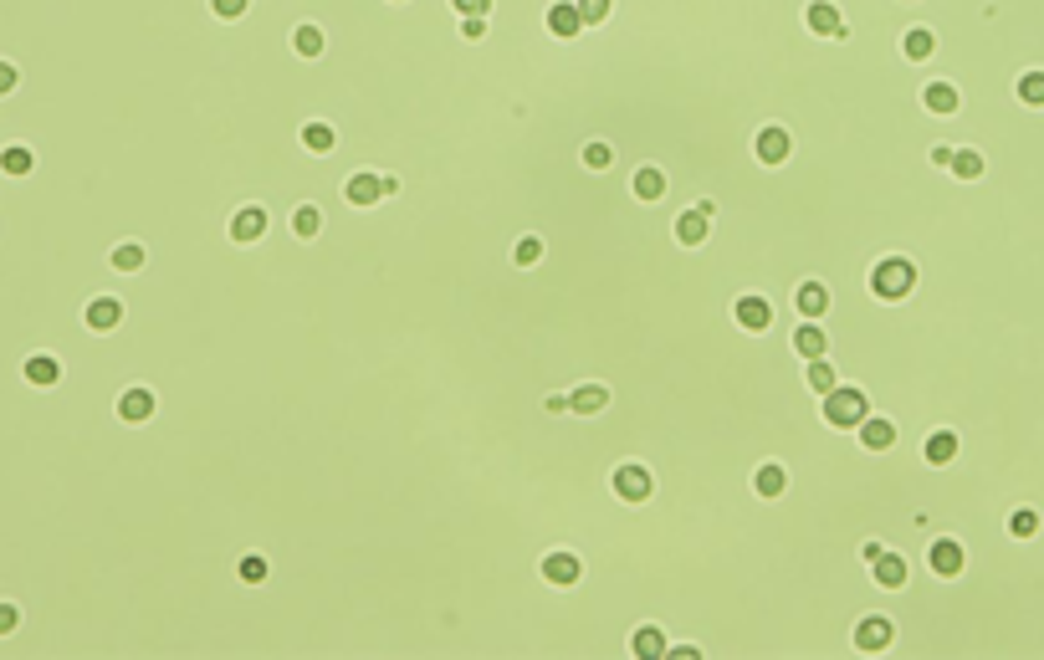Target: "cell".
Segmentation results:
<instances>
[{
  "mask_svg": "<svg viewBox=\"0 0 1044 660\" xmlns=\"http://www.w3.org/2000/svg\"><path fill=\"white\" fill-rule=\"evenodd\" d=\"M932 52H937V31L932 26H906L901 31V57L917 67V62H932Z\"/></svg>",
  "mask_w": 1044,
  "mask_h": 660,
  "instance_id": "cell-30",
  "label": "cell"
},
{
  "mask_svg": "<svg viewBox=\"0 0 1044 660\" xmlns=\"http://www.w3.org/2000/svg\"><path fill=\"white\" fill-rule=\"evenodd\" d=\"M952 174H957V180H968V185L983 180V154L978 149H957L952 154Z\"/></svg>",
  "mask_w": 1044,
  "mask_h": 660,
  "instance_id": "cell-36",
  "label": "cell"
},
{
  "mask_svg": "<svg viewBox=\"0 0 1044 660\" xmlns=\"http://www.w3.org/2000/svg\"><path fill=\"white\" fill-rule=\"evenodd\" d=\"M287 231H292L297 241H318V236L328 231V215H323V205H318V200H302V205H292V215H287Z\"/></svg>",
  "mask_w": 1044,
  "mask_h": 660,
  "instance_id": "cell-25",
  "label": "cell"
},
{
  "mask_svg": "<svg viewBox=\"0 0 1044 660\" xmlns=\"http://www.w3.org/2000/svg\"><path fill=\"white\" fill-rule=\"evenodd\" d=\"M543 415L563 420V415H569V394H543Z\"/></svg>",
  "mask_w": 1044,
  "mask_h": 660,
  "instance_id": "cell-45",
  "label": "cell"
},
{
  "mask_svg": "<svg viewBox=\"0 0 1044 660\" xmlns=\"http://www.w3.org/2000/svg\"><path fill=\"white\" fill-rule=\"evenodd\" d=\"M896 640H901V625H896V614H886V609H870V614H860V620L850 625L855 655H891Z\"/></svg>",
  "mask_w": 1044,
  "mask_h": 660,
  "instance_id": "cell-4",
  "label": "cell"
},
{
  "mask_svg": "<svg viewBox=\"0 0 1044 660\" xmlns=\"http://www.w3.org/2000/svg\"><path fill=\"white\" fill-rule=\"evenodd\" d=\"M292 52H297L302 62H323V57H328V31H323L318 21L292 26Z\"/></svg>",
  "mask_w": 1044,
  "mask_h": 660,
  "instance_id": "cell-27",
  "label": "cell"
},
{
  "mask_svg": "<svg viewBox=\"0 0 1044 660\" xmlns=\"http://www.w3.org/2000/svg\"><path fill=\"white\" fill-rule=\"evenodd\" d=\"M267 231H272V210L267 205H236V215L226 220L231 246H261Z\"/></svg>",
  "mask_w": 1044,
  "mask_h": 660,
  "instance_id": "cell-11",
  "label": "cell"
},
{
  "mask_svg": "<svg viewBox=\"0 0 1044 660\" xmlns=\"http://www.w3.org/2000/svg\"><path fill=\"white\" fill-rule=\"evenodd\" d=\"M753 159L763 169H783L794 159V128L789 123H763L758 134H753Z\"/></svg>",
  "mask_w": 1044,
  "mask_h": 660,
  "instance_id": "cell-9",
  "label": "cell"
},
{
  "mask_svg": "<svg viewBox=\"0 0 1044 660\" xmlns=\"http://www.w3.org/2000/svg\"><path fill=\"white\" fill-rule=\"evenodd\" d=\"M830 313H835V292H830V282H819V277H799V282H794V318L824 323Z\"/></svg>",
  "mask_w": 1044,
  "mask_h": 660,
  "instance_id": "cell-12",
  "label": "cell"
},
{
  "mask_svg": "<svg viewBox=\"0 0 1044 660\" xmlns=\"http://www.w3.org/2000/svg\"><path fill=\"white\" fill-rule=\"evenodd\" d=\"M865 292H870V302H881V307L906 302L911 292H917V261H911L906 251L876 256V261H870V272H865Z\"/></svg>",
  "mask_w": 1044,
  "mask_h": 660,
  "instance_id": "cell-1",
  "label": "cell"
},
{
  "mask_svg": "<svg viewBox=\"0 0 1044 660\" xmlns=\"http://www.w3.org/2000/svg\"><path fill=\"white\" fill-rule=\"evenodd\" d=\"M210 16L236 26V21H246V16H251V0H210Z\"/></svg>",
  "mask_w": 1044,
  "mask_h": 660,
  "instance_id": "cell-40",
  "label": "cell"
},
{
  "mask_svg": "<svg viewBox=\"0 0 1044 660\" xmlns=\"http://www.w3.org/2000/svg\"><path fill=\"white\" fill-rule=\"evenodd\" d=\"M609 492H615V502L625 507H650L656 502V471H650L640 456H625L609 466Z\"/></svg>",
  "mask_w": 1044,
  "mask_h": 660,
  "instance_id": "cell-3",
  "label": "cell"
},
{
  "mask_svg": "<svg viewBox=\"0 0 1044 660\" xmlns=\"http://www.w3.org/2000/svg\"><path fill=\"white\" fill-rule=\"evenodd\" d=\"M82 318H87V328H93V333H113L123 323V302L118 297H93Z\"/></svg>",
  "mask_w": 1044,
  "mask_h": 660,
  "instance_id": "cell-33",
  "label": "cell"
},
{
  "mask_svg": "<svg viewBox=\"0 0 1044 660\" xmlns=\"http://www.w3.org/2000/svg\"><path fill=\"white\" fill-rule=\"evenodd\" d=\"M804 31L819 36V41H855L840 0H809V6H804Z\"/></svg>",
  "mask_w": 1044,
  "mask_h": 660,
  "instance_id": "cell-8",
  "label": "cell"
},
{
  "mask_svg": "<svg viewBox=\"0 0 1044 660\" xmlns=\"http://www.w3.org/2000/svg\"><path fill=\"white\" fill-rule=\"evenodd\" d=\"M666 645H671V635H666V625H656V620H640V625L630 630V655H640V660H661Z\"/></svg>",
  "mask_w": 1044,
  "mask_h": 660,
  "instance_id": "cell-26",
  "label": "cell"
},
{
  "mask_svg": "<svg viewBox=\"0 0 1044 660\" xmlns=\"http://www.w3.org/2000/svg\"><path fill=\"white\" fill-rule=\"evenodd\" d=\"M835 384H840V364H835L830 354H824V359H809V364H804V389L814 394V400H824V394H830Z\"/></svg>",
  "mask_w": 1044,
  "mask_h": 660,
  "instance_id": "cell-31",
  "label": "cell"
},
{
  "mask_svg": "<svg viewBox=\"0 0 1044 660\" xmlns=\"http://www.w3.org/2000/svg\"><path fill=\"white\" fill-rule=\"evenodd\" d=\"M1014 93H1019V103L1044 108V72H1039V67H1034V72H1024V77L1014 82Z\"/></svg>",
  "mask_w": 1044,
  "mask_h": 660,
  "instance_id": "cell-37",
  "label": "cell"
},
{
  "mask_svg": "<svg viewBox=\"0 0 1044 660\" xmlns=\"http://www.w3.org/2000/svg\"><path fill=\"white\" fill-rule=\"evenodd\" d=\"M384 200V185H379V169H354L343 180V205H354V210H374Z\"/></svg>",
  "mask_w": 1044,
  "mask_h": 660,
  "instance_id": "cell-19",
  "label": "cell"
},
{
  "mask_svg": "<svg viewBox=\"0 0 1044 660\" xmlns=\"http://www.w3.org/2000/svg\"><path fill=\"white\" fill-rule=\"evenodd\" d=\"M21 630V609L11 599H0V635H16Z\"/></svg>",
  "mask_w": 1044,
  "mask_h": 660,
  "instance_id": "cell-44",
  "label": "cell"
},
{
  "mask_svg": "<svg viewBox=\"0 0 1044 660\" xmlns=\"http://www.w3.org/2000/svg\"><path fill=\"white\" fill-rule=\"evenodd\" d=\"M922 563H927V574H932V579H942V584H957V579H963V568H968V548H963V538H952V533H937V538L927 543Z\"/></svg>",
  "mask_w": 1044,
  "mask_h": 660,
  "instance_id": "cell-6",
  "label": "cell"
},
{
  "mask_svg": "<svg viewBox=\"0 0 1044 660\" xmlns=\"http://www.w3.org/2000/svg\"><path fill=\"white\" fill-rule=\"evenodd\" d=\"M461 41H487L492 36V16H461Z\"/></svg>",
  "mask_w": 1044,
  "mask_h": 660,
  "instance_id": "cell-41",
  "label": "cell"
},
{
  "mask_svg": "<svg viewBox=\"0 0 1044 660\" xmlns=\"http://www.w3.org/2000/svg\"><path fill=\"white\" fill-rule=\"evenodd\" d=\"M543 26H548V36H553V41H574V36L584 31V16H579L574 0H548Z\"/></svg>",
  "mask_w": 1044,
  "mask_h": 660,
  "instance_id": "cell-22",
  "label": "cell"
},
{
  "mask_svg": "<svg viewBox=\"0 0 1044 660\" xmlns=\"http://www.w3.org/2000/svg\"><path fill=\"white\" fill-rule=\"evenodd\" d=\"M870 579H876L881 589H891V594H901V589L911 584V558H906L901 548H886L876 563H870Z\"/></svg>",
  "mask_w": 1044,
  "mask_h": 660,
  "instance_id": "cell-20",
  "label": "cell"
},
{
  "mask_svg": "<svg viewBox=\"0 0 1044 660\" xmlns=\"http://www.w3.org/2000/svg\"><path fill=\"white\" fill-rule=\"evenodd\" d=\"M297 144L308 149V154H318V159H328V154L338 149V123H328V118H308V123H297Z\"/></svg>",
  "mask_w": 1044,
  "mask_h": 660,
  "instance_id": "cell-24",
  "label": "cell"
},
{
  "mask_svg": "<svg viewBox=\"0 0 1044 660\" xmlns=\"http://www.w3.org/2000/svg\"><path fill=\"white\" fill-rule=\"evenodd\" d=\"M957 451H963V440H957V430H927L922 435V461L932 471H947L957 461Z\"/></svg>",
  "mask_w": 1044,
  "mask_h": 660,
  "instance_id": "cell-23",
  "label": "cell"
},
{
  "mask_svg": "<svg viewBox=\"0 0 1044 660\" xmlns=\"http://www.w3.org/2000/svg\"><path fill=\"white\" fill-rule=\"evenodd\" d=\"M451 11H456V16H492L497 0H451Z\"/></svg>",
  "mask_w": 1044,
  "mask_h": 660,
  "instance_id": "cell-43",
  "label": "cell"
},
{
  "mask_svg": "<svg viewBox=\"0 0 1044 660\" xmlns=\"http://www.w3.org/2000/svg\"><path fill=\"white\" fill-rule=\"evenodd\" d=\"M789 481H794V476H789V466H783L778 456H768V461H758V466H753V497H758L763 507H773V502L789 497Z\"/></svg>",
  "mask_w": 1044,
  "mask_h": 660,
  "instance_id": "cell-13",
  "label": "cell"
},
{
  "mask_svg": "<svg viewBox=\"0 0 1044 660\" xmlns=\"http://www.w3.org/2000/svg\"><path fill=\"white\" fill-rule=\"evenodd\" d=\"M732 323L743 328L748 338H763V333L778 328V307H773L768 292H737L732 297Z\"/></svg>",
  "mask_w": 1044,
  "mask_h": 660,
  "instance_id": "cell-5",
  "label": "cell"
},
{
  "mask_svg": "<svg viewBox=\"0 0 1044 660\" xmlns=\"http://www.w3.org/2000/svg\"><path fill=\"white\" fill-rule=\"evenodd\" d=\"M609 400H615V389H609L604 379H579V384L569 389V415H579V420H599V415L609 410Z\"/></svg>",
  "mask_w": 1044,
  "mask_h": 660,
  "instance_id": "cell-15",
  "label": "cell"
},
{
  "mask_svg": "<svg viewBox=\"0 0 1044 660\" xmlns=\"http://www.w3.org/2000/svg\"><path fill=\"white\" fill-rule=\"evenodd\" d=\"M579 164L589 174H609V169H615V144H609V139H584L579 144Z\"/></svg>",
  "mask_w": 1044,
  "mask_h": 660,
  "instance_id": "cell-34",
  "label": "cell"
},
{
  "mask_svg": "<svg viewBox=\"0 0 1044 660\" xmlns=\"http://www.w3.org/2000/svg\"><path fill=\"white\" fill-rule=\"evenodd\" d=\"M267 579H272V558L261 553V548H251V553L236 558V584H241V589H261ZM241 589H236V594H241Z\"/></svg>",
  "mask_w": 1044,
  "mask_h": 660,
  "instance_id": "cell-29",
  "label": "cell"
},
{
  "mask_svg": "<svg viewBox=\"0 0 1044 660\" xmlns=\"http://www.w3.org/2000/svg\"><path fill=\"white\" fill-rule=\"evenodd\" d=\"M543 256H548V241H543L538 231H522V236H512V246H507V261H512L517 272H533Z\"/></svg>",
  "mask_w": 1044,
  "mask_h": 660,
  "instance_id": "cell-28",
  "label": "cell"
},
{
  "mask_svg": "<svg viewBox=\"0 0 1044 660\" xmlns=\"http://www.w3.org/2000/svg\"><path fill=\"white\" fill-rule=\"evenodd\" d=\"M952 154H957L952 144H932V154H927V159H932V169H952Z\"/></svg>",
  "mask_w": 1044,
  "mask_h": 660,
  "instance_id": "cell-46",
  "label": "cell"
},
{
  "mask_svg": "<svg viewBox=\"0 0 1044 660\" xmlns=\"http://www.w3.org/2000/svg\"><path fill=\"white\" fill-rule=\"evenodd\" d=\"M917 98L932 118H957V108H963V93H957V82H947V77H932Z\"/></svg>",
  "mask_w": 1044,
  "mask_h": 660,
  "instance_id": "cell-21",
  "label": "cell"
},
{
  "mask_svg": "<svg viewBox=\"0 0 1044 660\" xmlns=\"http://www.w3.org/2000/svg\"><path fill=\"white\" fill-rule=\"evenodd\" d=\"M108 261H113L118 277H139V272L149 267V246H144V241H118Z\"/></svg>",
  "mask_w": 1044,
  "mask_h": 660,
  "instance_id": "cell-32",
  "label": "cell"
},
{
  "mask_svg": "<svg viewBox=\"0 0 1044 660\" xmlns=\"http://www.w3.org/2000/svg\"><path fill=\"white\" fill-rule=\"evenodd\" d=\"M154 410H159L154 384H128V389L118 394V420H123V425H149Z\"/></svg>",
  "mask_w": 1044,
  "mask_h": 660,
  "instance_id": "cell-18",
  "label": "cell"
},
{
  "mask_svg": "<svg viewBox=\"0 0 1044 660\" xmlns=\"http://www.w3.org/2000/svg\"><path fill=\"white\" fill-rule=\"evenodd\" d=\"M1009 533H1014L1019 543H1029V538L1039 533V512H1034V507H1014V512H1009Z\"/></svg>",
  "mask_w": 1044,
  "mask_h": 660,
  "instance_id": "cell-39",
  "label": "cell"
},
{
  "mask_svg": "<svg viewBox=\"0 0 1044 660\" xmlns=\"http://www.w3.org/2000/svg\"><path fill=\"white\" fill-rule=\"evenodd\" d=\"M630 195H635V205H661V200L671 195V174H666V164H635V174H630Z\"/></svg>",
  "mask_w": 1044,
  "mask_h": 660,
  "instance_id": "cell-16",
  "label": "cell"
},
{
  "mask_svg": "<svg viewBox=\"0 0 1044 660\" xmlns=\"http://www.w3.org/2000/svg\"><path fill=\"white\" fill-rule=\"evenodd\" d=\"M901 6H917V0H901Z\"/></svg>",
  "mask_w": 1044,
  "mask_h": 660,
  "instance_id": "cell-49",
  "label": "cell"
},
{
  "mask_svg": "<svg viewBox=\"0 0 1044 660\" xmlns=\"http://www.w3.org/2000/svg\"><path fill=\"white\" fill-rule=\"evenodd\" d=\"M26 379H31V384H57V379H62V364H57L52 354H36V359L26 364Z\"/></svg>",
  "mask_w": 1044,
  "mask_h": 660,
  "instance_id": "cell-38",
  "label": "cell"
},
{
  "mask_svg": "<svg viewBox=\"0 0 1044 660\" xmlns=\"http://www.w3.org/2000/svg\"><path fill=\"white\" fill-rule=\"evenodd\" d=\"M384 6H410V0H384Z\"/></svg>",
  "mask_w": 1044,
  "mask_h": 660,
  "instance_id": "cell-48",
  "label": "cell"
},
{
  "mask_svg": "<svg viewBox=\"0 0 1044 660\" xmlns=\"http://www.w3.org/2000/svg\"><path fill=\"white\" fill-rule=\"evenodd\" d=\"M789 348H794V359H799V364L824 359V354H830V328H824V323H809V318H799V328H789Z\"/></svg>",
  "mask_w": 1044,
  "mask_h": 660,
  "instance_id": "cell-17",
  "label": "cell"
},
{
  "mask_svg": "<svg viewBox=\"0 0 1044 660\" xmlns=\"http://www.w3.org/2000/svg\"><path fill=\"white\" fill-rule=\"evenodd\" d=\"M538 579H543L548 589H558V594H569V589L584 584V558H579L574 548H548V553L538 558Z\"/></svg>",
  "mask_w": 1044,
  "mask_h": 660,
  "instance_id": "cell-7",
  "label": "cell"
},
{
  "mask_svg": "<svg viewBox=\"0 0 1044 660\" xmlns=\"http://www.w3.org/2000/svg\"><path fill=\"white\" fill-rule=\"evenodd\" d=\"M574 6H579L584 26H594V31H604L609 21H615V0H574Z\"/></svg>",
  "mask_w": 1044,
  "mask_h": 660,
  "instance_id": "cell-35",
  "label": "cell"
},
{
  "mask_svg": "<svg viewBox=\"0 0 1044 660\" xmlns=\"http://www.w3.org/2000/svg\"><path fill=\"white\" fill-rule=\"evenodd\" d=\"M671 236H676V246H686V251H702V246L712 241V215H707L702 205H686V210H676V220H671Z\"/></svg>",
  "mask_w": 1044,
  "mask_h": 660,
  "instance_id": "cell-14",
  "label": "cell"
},
{
  "mask_svg": "<svg viewBox=\"0 0 1044 660\" xmlns=\"http://www.w3.org/2000/svg\"><path fill=\"white\" fill-rule=\"evenodd\" d=\"M11 87H16V67H11V62H0V98H6Z\"/></svg>",
  "mask_w": 1044,
  "mask_h": 660,
  "instance_id": "cell-47",
  "label": "cell"
},
{
  "mask_svg": "<svg viewBox=\"0 0 1044 660\" xmlns=\"http://www.w3.org/2000/svg\"><path fill=\"white\" fill-rule=\"evenodd\" d=\"M870 410H876V405H870L865 384H850V379H840V384L819 400V420L830 425V430H845V435H850V430H855Z\"/></svg>",
  "mask_w": 1044,
  "mask_h": 660,
  "instance_id": "cell-2",
  "label": "cell"
},
{
  "mask_svg": "<svg viewBox=\"0 0 1044 660\" xmlns=\"http://www.w3.org/2000/svg\"><path fill=\"white\" fill-rule=\"evenodd\" d=\"M896 440H901V425H896L891 415H881V410H870V415L855 425V446H860L865 456H886V451H896Z\"/></svg>",
  "mask_w": 1044,
  "mask_h": 660,
  "instance_id": "cell-10",
  "label": "cell"
},
{
  "mask_svg": "<svg viewBox=\"0 0 1044 660\" xmlns=\"http://www.w3.org/2000/svg\"><path fill=\"white\" fill-rule=\"evenodd\" d=\"M0 169H6V174H31V149H21V144L6 149V154H0Z\"/></svg>",
  "mask_w": 1044,
  "mask_h": 660,
  "instance_id": "cell-42",
  "label": "cell"
}]
</instances>
